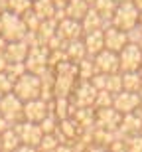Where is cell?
<instances>
[{
    "instance_id": "1",
    "label": "cell",
    "mask_w": 142,
    "mask_h": 152,
    "mask_svg": "<svg viewBox=\"0 0 142 152\" xmlns=\"http://www.w3.org/2000/svg\"><path fill=\"white\" fill-rule=\"evenodd\" d=\"M14 95L20 99L22 103H30V101H36L42 97V79L34 73H26L22 75L20 79L14 81Z\"/></svg>"
},
{
    "instance_id": "2",
    "label": "cell",
    "mask_w": 142,
    "mask_h": 152,
    "mask_svg": "<svg viewBox=\"0 0 142 152\" xmlns=\"http://www.w3.org/2000/svg\"><path fill=\"white\" fill-rule=\"evenodd\" d=\"M28 30L24 26V20L12 12L0 14V36L10 44V42H24Z\"/></svg>"
},
{
    "instance_id": "3",
    "label": "cell",
    "mask_w": 142,
    "mask_h": 152,
    "mask_svg": "<svg viewBox=\"0 0 142 152\" xmlns=\"http://www.w3.org/2000/svg\"><path fill=\"white\" fill-rule=\"evenodd\" d=\"M138 20H140V12L136 10V6L132 2H120L114 10V16L111 20V26L119 28L120 32H130L138 26Z\"/></svg>"
},
{
    "instance_id": "4",
    "label": "cell",
    "mask_w": 142,
    "mask_h": 152,
    "mask_svg": "<svg viewBox=\"0 0 142 152\" xmlns=\"http://www.w3.org/2000/svg\"><path fill=\"white\" fill-rule=\"evenodd\" d=\"M26 71L34 75H44L50 69V50L46 45H36V48H30L28 57H26Z\"/></svg>"
},
{
    "instance_id": "5",
    "label": "cell",
    "mask_w": 142,
    "mask_h": 152,
    "mask_svg": "<svg viewBox=\"0 0 142 152\" xmlns=\"http://www.w3.org/2000/svg\"><path fill=\"white\" fill-rule=\"evenodd\" d=\"M0 115L14 126V124L24 121V103L18 99L14 93L0 97Z\"/></svg>"
},
{
    "instance_id": "6",
    "label": "cell",
    "mask_w": 142,
    "mask_h": 152,
    "mask_svg": "<svg viewBox=\"0 0 142 152\" xmlns=\"http://www.w3.org/2000/svg\"><path fill=\"white\" fill-rule=\"evenodd\" d=\"M97 93L99 91L93 87L91 81H77L73 93L69 97V101L75 109H85V107H93L97 99Z\"/></svg>"
},
{
    "instance_id": "7",
    "label": "cell",
    "mask_w": 142,
    "mask_h": 152,
    "mask_svg": "<svg viewBox=\"0 0 142 152\" xmlns=\"http://www.w3.org/2000/svg\"><path fill=\"white\" fill-rule=\"evenodd\" d=\"M120 73H136L142 65V51L136 44H128L125 50L119 53Z\"/></svg>"
},
{
    "instance_id": "8",
    "label": "cell",
    "mask_w": 142,
    "mask_h": 152,
    "mask_svg": "<svg viewBox=\"0 0 142 152\" xmlns=\"http://www.w3.org/2000/svg\"><path fill=\"white\" fill-rule=\"evenodd\" d=\"M14 130H16L18 136H20V142L26 144V146L38 148L40 142H42V138H44V132H42L40 124L28 123V121H22V123L14 124Z\"/></svg>"
},
{
    "instance_id": "9",
    "label": "cell",
    "mask_w": 142,
    "mask_h": 152,
    "mask_svg": "<svg viewBox=\"0 0 142 152\" xmlns=\"http://www.w3.org/2000/svg\"><path fill=\"white\" fill-rule=\"evenodd\" d=\"M120 121H122V115L117 113L113 107L95 111V129H103V130H109V132H119Z\"/></svg>"
},
{
    "instance_id": "10",
    "label": "cell",
    "mask_w": 142,
    "mask_h": 152,
    "mask_svg": "<svg viewBox=\"0 0 142 152\" xmlns=\"http://www.w3.org/2000/svg\"><path fill=\"white\" fill-rule=\"evenodd\" d=\"M140 103H142V99H140L138 93H126V91H122V93H119V95H114L113 109L125 117V115L136 113V109L140 107Z\"/></svg>"
},
{
    "instance_id": "11",
    "label": "cell",
    "mask_w": 142,
    "mask_h": 152,
    "mask_svg": "<svg viewBox=\"0 0 142 152\" xmlns=\"http://www.w3.org/2000/svg\"><path fill=\"white\" fill-rule=\"evenodd\" d=\"M97 67V73L103 75H113V73H120V63H119V53H113L109 50H103L99 56L93 57Z\"/></svg>"
},
{
    "instance_id": "12",
    "label": "cell",
    "mask_w": 142,
    "mask_h": 152,
    "mask_svg": "<svg viewBox=\"0 0 142 152\" xmlns=\"http://www.w3.org/2000/svg\"><path fill=\"white\" fill-rule=\"evenodd\" d=\"M103 36H105V50L113 51V53H120L128 45V36L126 32H120L119 28L114 26H109V28L103 30Z\"/></svg>"
},
{
    "instance_id": "13",
    "label": "cell",
    "mask_w": 142,
    "mask_h": 152,
    "mask_svg": "<svg viewBox=\"0 0 142 152\" xmlns=\"http://www.w3.org/2000/svg\"><path fill=\"white\" fill-rule=\"evenodd\" d=\"M47 115H50V103L44 101V99H36V101L24 103V121L40 124Z\"/></svg>"
},
{
    "instance_id": "14",
    "label": "cell",
    "mask_w": 142,
    "mask_h": 152,
    "mask_svg": "<svg viewBox=\"0 0 142 152\" xmlns=\"http://www.w3.org/2000/svg\"><path fill=\"white\" fill-rule=\"evenodd\" d=\"M57 36L65 42V45L69 44V42H77V39L83 38V28H81V22H75V20H69V18H65V20H61V22L57 24Z\"/></svg>"
},
{
    "instance_id": "15",
    "label": "cell",
    "mask_w": 142,
    "mask_h": 152,
    "mask_svg": "<svg viewBox=\"0 0 142 152\" xmlns=\"http://www.w3.org/2000/svg\"><path fill=\"white\" fill-rule=\"evenodd\" d=\"M28 51H30V48L24 42H10V44L6 45L2 56L6 57L8 63H24L26 57H28Z\"/></svg>"
},
{
    "instance_id": "16",
    "label": "cell",
    "mask_w": 142,
    "mask_h": 152,
    "mask_svg": "<svg viewBox=\"0 0 142 152\" xmlns=\"http://www.w3.org/2000/svg\"><path fill=\"white\" fill-rule=\"evenodd\" d=\"M119 132L125 136V138H128V136H136V134H142V121L138 118V115H136V113L125 115V117H122V121H120Z\"/></svg>"
},
{
    "instance_id": "17",
    "label": "cell",
    "mask_w": 142,
    "mask_h": 152,
    "mask_svg": "<svg viewBox=\"0 0 142 152\" xmlns=\"http://www.w3.org/2000/svg\"><path fill=\"white\" fill-rule=\"evenodd\" d=\"M111 24L105 22L95 10H89L87 12V16L81 20V28H83V34H93V32H103L105 28H109Z\"/></svg>"
},
{
    "instance_id": "18",
    "label": "cell",
    "mask_w": 142,
    "mask_h": 152,
    "mask_svg": "<svg viewBox=\"0 0 142 152\" xmlns=\"http://www.w3.org/2000/svg\"><path fill=\"white\" fill-rule=\"evenodd\" d=\"M83 44H85L87 56L95 57L105 50V36L103 32H93V34H85L83 36Z\"/></svg>"
},
{
    "instance_id": "19",
    "label": "cell",
    "mask_w": 142,
    "mask_h": 152,
    "mask_svg": "<svg viewBox=\"0 0 142 152\" xmlns=\"http://www.w3.org/2000/svg\"><path fill=\"white\" fill-rule=\"evenodd\" d=\"M89 10H91V6L87 4L85 0H69L67 6H65V18L75 20V22H81L87 16Z\"/></svg>"
},
{
    "instance_id": "20",
    "label": "cell",
    "mask_w": 142,
    "mask_h": 152,
    "mask_svg": "<svg viewBox=\"0 0 142 152\" xmlns=\"http://www.w3.org/2000/svg\"><path fill=\"white\" fill-rule=\"evenodd\" d=\"M65 56H67V61L73 63V65H77V63H81L87 56V50H85V44H83V39H77V42H69L67 45H65Z\"/></svg>"
},
{
    "instance_id": "21",
    "label": "cell",
    "mask_w": 142,
    "mask_h": 152,
    "mask_svg": "<svg viewBox=\"0 0 142 152\" xmlns=\"http://www.w3.org/2000/svg\"><path fill=\"white\" fill-rule=\"evenodd\" d=\"M32 12L40 18L42 22H46V20H53V18H55L57 8L53 6L51 0H36L34 6H32Z\"/></svg>"
},
{
    "instance_id": "22",
    "label": "cell",
    "mask_w": 142,
    "mask_h": 152,
    "mask_svg": "<svg viewBox=\"0 0 142 152\" xmlns=\"http://www.w3.org/2000/svg\"><path fill=\"white\" fill-rule=\"evenodd\" d=\"M117 6H119L117 0H95L91 8L103 18V20H105V22L111 24V20H113V16H114V10H117Z\"/></svg>"
},
{
    "instance_id": "23",
    "label": "cell",
    "mask_w": 142,
    "mask_h": 152,
    "mask_svg": "<svg viewBox=\"0 0 142 152\" xmlns=\"http://www.w3.org/2000/svg\"><path fill=\"white\" fill-rule=\"evenodd\" d=\"M97 75V67L93 57H85L81 63H77V79L79 81H91Z\"/></svg>"
},
{
    "instance_id": "24",
    "label": "cell",
    "mask_w": 142,
    "mask_h": 152,
    "mask_svg": "<svg viewBox=\"0 0 142 152\" xmlns=\"http://www.w3.org/2000/svg\"><path fill=\"white\" fill-rule=\"evenodd\" d=\"M0 138H2V152H14L20 144H22L18 132L14 130V126H10L8 130H4V132L0 134Z\"/></svg>"
},
{
    "instance_id": "25",
    "label": "cell",
    "mask_w": 142,
    "mask_h": 152,
    "mask_svg": "<svg viewBox=\"0 0 142 152\" xmlns=\"http://www.w3.org/2000/svg\"><path fill=\"white\" fill-rule=\"evenodd\" d=\"M32 6H34L32 0H6V12H12L20 18L32 10Z\"/></svg>"
},
{
    "instance_id": "26",
    "label": "cell",
    "mask_w": 142,
    "mask_h": 152,
    "mask_svg": "<svg viewBox=\"0 0 142 152\" xmlns=\"http://www.w3.org/2000/svg\"><path fill=\"white\" fill-rule=\"evenodd\" d=\"M142 85V75L138 73H122V91L126 93H138Z\"/></svg>"
},
{
    "instance_id": "27",
    "label": "cell",
    "mask_w": 142,
    "mask_h": 152,
    "mask_svg": "<svg viewBox=\"0 0 142 152\" xmlns=\"http://www.w3.org/2000/svg\"><path fill=\"white\" fill-rule=\"evenodd\" d=\"M107 93L111 95H119L122 93V73H113V75H107V81H105V89Z\"/></svg>"
},
{
    "instance_id": "28",
    "label": "cell",
    "mask_w": 142,
    "mask_h": 152,
    "mask_svg": "<svg viewBox=\"0 0 142 152\" xmlns=\"http://www.w3.org/2000/svg\"><path fill=\"white\" fill-rule=\"evenodd\" d=\"M59 144H61V142L57 140L55 134H44L40 146H38V152H53Z\"/></svg>"
},
{
    "instance_id": "29",
    "label": "cell",
    "mask_w": 142,
    "mask_h": 152,
    "mask_svg": "<svg viewBox=\"0 0 142 152\" xmlns=\"http://www.w3.org/2000/svg\"><path fill=\"white\" fill-rule=\"evenodd\" d=\"M57 126H59V121H57V117L53 113H50L40 123V129H42V132H44V134H53V132L57 130Z\"/></svg>"
},
{
    "instance_id": "30",
    "label": "cell",
    "mask_w": 142,
    "mask_h": 152,
    "mask_svg": "<svg viewBox=\"0 0 142 152\" xmlns=\"http://www.w3.org/2000/svg\"><path fill=\"white\" fill-rule=\"evenodd\" d=\"M113 99H114V97L111 95V93H107V91H99V93H97V99H95L93 109H95V111H99V109L113 107Z\"/></svg>"
},
{
    "instance_id": "31",
    "label": "cell",
    "mask_w": 142,
    "mask_h": 152,
    "mask_svg": "<svg viewBox=\"0 0 142 152\" xmlns=\"http://www.w3.org/2000/svg\"><path fill=\"white\" fill-rule=\"evenodd\" d=\"M4 73H6V75H10V77L16 81V79H20L24 73H26V65H24V63H8V65H6V71H4Z\"/></svg>"
},
{
    "instance_id": "32",
    "label": "cell",
    "mask_w": 142,
    "mask_h": 152,
    "mask_svg": "<svg viewBox=\"0 0 142 152\" xmlns=\"http://www.w3.org/2000/svg\"><path fill=\"white\" fill-rule=\"evenodd\" d=\"M125 146H126V152H142V134L125 138Z\"/></svg>"
},
{
    "instance_id": "33",
    "label": "cell",
    "mask_w": 142,
    "mask_h": 152,
    "mask_svg": "<svg viewBox=\"0 0 142 152\" xmlns=\"http://www.w3.org/2000/svg\"><path fill=\"white\" fill-rule=\"evenodd\" d=\"M12 91H14V79L6 73H0V97L8 95Z\"/></svg>"
},
{
    "instance_id": "34",
    "label": "cell",
    "mask_w": 142,
    "mask_h": 152,
    "mask_svg": "<svg viewBox=\"0 0 142 152\" xmlns=\"http://www.w3.org/2000/svg\"><path fill=\"white\" fill-rule=\"evenodd\" d=\"M85 152H111V150H109V148H105V146H97V144H91V146H87Z\"/></svg>"
},
{
    "instance_id": "35",
    "label": "cell",
    "mask_w": 142,
    "mask_h": 152,
    "mask_svg": "<svg viewBox=\"0 0 142 152\" xmlns=\"http://www.w3.org/2000/svg\"><path fill=\"white\" fill-rule=\"evenodd\" d=\"M53 152H75V150H73V144H59Z\"/></svg>"
},
{
    "instance_id": "36",
    "label": "cell",
    "mask_w": 142,
    "mask_h": 152,
    "mask_svg": "<svg viewBox=\"0 0 142 152\" xmlns=\"http://www.w3.org/2000/svg\"><path fill=\"white\" fill-rule=\"evenodd\" d=\"M10 126H12V124L8 123V121H6V118L2 117V115H0V134H2L4 130H8V129H10Z\"/></svg>"
},
{
    "instance_id": "37",
    "label": "cell",
    "mask_w": 142,
    "mask_h": 152,
    "mask_svg": "<svg viewBox=\"0 0 142 152\" xmlns=\"http://www.w3.org/2000/svg\"><path fill=\"white\" fill-rule=\"evenodd\" d=\"M14 152H38V148H34V146H26V144H20V146H18Z\"/></svg>"
},
{
    "instance_id": "38",
    "label": "cell",
    "mask_w": 142,
    "mask_h": 152,
    "mask_svg": "<svg viewBox=\"0 0 142 152\" xmlns=\"http://www.w3.org/2000/svg\"><path fill=\"white\" fill-rule=\"evenodd\" d=\"M53 2V6H55L57 10H65V6H67L69 0H51Z\"/></svg>"
},
{
    "instance_id": "39",
    "label": "cell",
    "mask_w": 142,
    "mask_h": 152,
    "mask_svg": "<svg viewBox=\"0 0 142 152\" xmlns=\"http://www.w3.org/2000/svg\"><path fill=\"white\" fill-rule=\"evenodd\" d=\"M6 45H8V42H6V39L2 38V36H0V56H2V53H4V50H6Z\"/></svg>"
},
{
    "instance_id": "40",
    "label": "cell",
    "mask_w": 142,
    "mask_h": 152,
    "mask_svg": "<svg viewBox=\"0 0 142 152\" xmlns=\"http://www.w3.org/2000/svg\"><path fill=\"white\" fill-rule=\"evenodd\" d=\"M132 4L136 6V10H138V12H142V0H132Z\"/></svg>"
},
{
    "instance_id": "41",
    "label": "cell",
    "mask_w": 142,
    "mask_h": 152,
    "mask_svg": "<svg viewBox=\"0 0 142 152\" xmlns=\"http://www.w3.org/2000/svg\"><path fill=\"white\" fill-rule=\"evenodd\" d=\"M136 115H138V118H140V121H142V103H140V107L136 109Z\"/></svg>"
},
{
    "instance_id": "42",
    "label": "cell",
    "mask_w": 142,
    "mask_h": 152,
    "mask_svg": "<svg viewBox=\"0 0 142 152\" xmlns=\"http://www.w3.org/2000/svg\"><path fill=\"white\" fill-rule=\"evenodd\" d=\"M138 30L142 32V12H140V20H138Z\"/></svg>"
},
{
    "instance_id": "43",
    "label": "cell",
    "mask_w": 142,
    "mask_h": 152,
    "mask_svg": "<svg viewBox=\"0 0 142 152\" xmlns=\"http://www.w3.org/2000/svg\"><path fill=\"white\" fill-rule=\"evenodd\" d=\"M136 45H138V48H140V51H142V38H140V42H138Z\"/></svg>"
},
{
    "instance_id": "44",
    "label": "cell",
    "mask_w": 142,
    "mask_h": 152,
    "mask_svg": "<svg viewBox=\"0 0 142 152\" xmlns=\"http://www.w3.org/2000/svg\"><path fill=\"white\" fill-rule=\"evenodd\" d=\"M85 2H87L89 6H93V2H95V0H85Z\"/></svg>"
},
{
    "instance_id": "45",
    "label": "cell",
    "mask_w": 142,
    "mask_h": 152,
    "mask_svg": "<svg viewBox=\"0 0 142 152\" xmlns=\"http://www.w3.org/2000/svg\"><path fill=\"white\" fill-rule=\"evenodd\" d=\"M138 95H140V99H142V85H140V91H138Z\"/></svg>"
},
{
    "instance_id": "46",
    "label": "cell",
    "mask_w": 142,
    "mask_h": 152,
    "mask_svg": "<svg viewBox=\"0 0 142 152\" xmlns=\"http://www.w3.org/2000/svg\"><path fill=\"white\" fill-rule=\"evenodd\" d=\"M0 152H2V138H0Z\"/></svg>"
},
{
    "instance_id": "47",
    "label": "cell",
    "mask_w": 142,
    "mask_h": 152,
    "mask_svg": "<svg viewBox=\"0 0 142 152\" xmlns=\"http://www.w3.org/2000/svg\"><path fill=\"white\" fill-rule=\"evenodd\" d=\"M138 73H140V75H142V65H140V71H138Z\"/></svg>"
},
{
    "instance_id": "48",
    "label": "cell",
    "mask_w": 142,
    "mask_h": 152,
    "mask_svg": "<svg viewBox=\"0 0 142 152\" xmlns=\"http://www.w3.org/2000/svg\"><path fill=\"white\" fill-rule=\"evenodd\" d=\"M32 2H36V0H32Z\"/></svg>"
},
{
    "instance_id": "49",
    "label": "cell",
    "mask_w": 142,
    "mask_h": 152,
    "mask_svg": "<svg viewBox=\"0 0 142 152\" xmlns=\"http://www.w3.org/2000/svg\"><path fill=\"white\" fill-rule=\"evenodd\" d=\"M117 2H120V0H117Z\"/></svg>"
}]
</instances>
